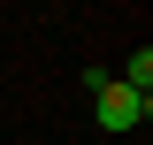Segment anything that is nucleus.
I'll return each instance as SVG.
<instances>
[{
    "label": "nucleus",
    "instance_id": "f03ea898",
    "mask_svg": "<svg viewBox=\"0 0 153 145\" xmlns=\"http://www.w3.org/2000/svg\"><path fill=\"white\" fill-rule=\"evenodd\" d=\"M115 76H123V84H130L138 99H153V46H138V54L123 61V69H115Z\"/></svg>",
    "mask_w": 153,
    "mask_h": 145
},
{
    "label": "nucleus",
    "instance_id": "f257e3e1",
    "mask_svg": "<svg viewBox=\"0 0 153 145\" xmlns=\"http://www.w3.org/2000/svg\"><path fill=\"white\" fill-rule=\"evenodd\" d=\"M84 92H92V115H100V130H138L153 115V99H138L130 84L115 69H84Z\"/></svg>",
    "mask_w": 153,
    "mask_h": 145
}]
</instances>
